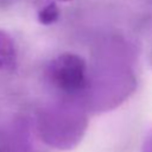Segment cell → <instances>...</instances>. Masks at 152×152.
I'll return each instance as SVG.
<instances>
[{"mask_svg":"<svg viewBox=\"0 0 152 152\" xmlns=\"http://www.w3.org/2000/svg\"><path fill=\"white\" fill-rule=\"evenodd\" d=\"M48 81L66 95L84 93L88 83L86 61L72 52H64L55 57L45 69Z\"/></svg>","mask_w":152,"mask_h":152,"instance_id":"6da1fadb","label":"cell"},{"mask_svg":"<svg viewBox=\"0 0 152 152\" xmlns=\"http://www.w3.org/2000/svg\"><path fill=\"white\" fill-rule=\"evenodd\" d=\"M17 62L18 53L12 37L0 30V71H13Z\"/></svg>","mask_w":152,"mask_h":152,"instance_id":"7a4b0ae2","label":"cell"},{"mask_svg":"<svg viewBox=\"0 0 152 152\" xmlns=\"http://www.w3.org/2000/svg\"><path fill=\"white\" fill-rule=\"evenodd\" d=\"M37 18L40 24L51 25L59 19V8L56 5V2H49L38 11Z\"/></svg>","mask_w":152,"mask_h":152,"instance_id":"3957f363","label":"cell"},{"mask_svg":"<svg viewBox=\"0 0 152 152\" xmlns=\"http://www.w3.org/2000/svg\"><path fill=\"white\" fill-rule=\"evenodd\" d=\"M0 152H7V148H6L5 144L1 140H0Z\"/></svg>","mask_w":152,"mask_h":152,"instance_id":"277c9868","label":"cell"},{"mask_svg":"<svg viewBox=\"0 0 152 152\" xmlns=\"http://www.w3.org/2000/svg\"><path fill=\"white\" fill-rule=\"evenodd\" d=\"M151 64H152V51H151Z\"/></svg>","mask_w":152,"mask_h":152,"instance_id":"5b68a950","label":"cell"},{"mask_svg":"<svg viewBox=\"0 0 152 152\" xmlns=\"http://www.w3.org/2000/svg\"><path fill=\"white\" fill-rule=\"evenodd\" d=\"M63 1H71V0H63Z\"/></svg>","mask_w":152,"mask_h":152,"instance_id":"8992f818","label":"cell"}]
</instances>
